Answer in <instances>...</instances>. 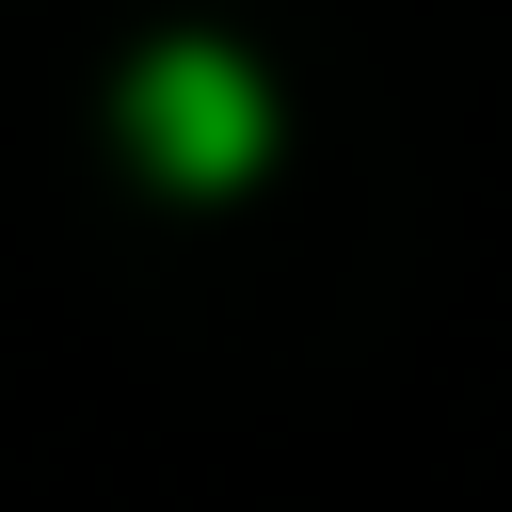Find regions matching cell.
<instances>
[{
    "instance_id": "6da1fadb",
    "label": "cell",
    "mask_w": 512,
    "mask_h": 512,
    "mask_svg": "<svg viewBox=\"0 0 512 512\" xmlns=\"http://www.w3.org/2000/svg\"><path fill=\"white\" fill-rule=\"evenodd\" d=\"M128 112H144V144H160V176H192V192L256 160V80H240L224 48H160Z\"/></svg>"
}]
</instances>
